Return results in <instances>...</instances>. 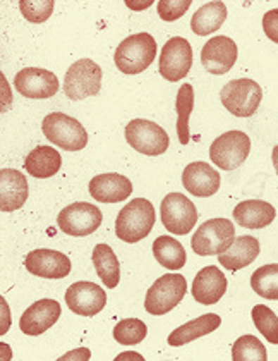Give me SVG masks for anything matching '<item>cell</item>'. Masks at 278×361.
Returning a JSON list of instances; mask_svg holds the SVG:
<instances>
[{
  "label": "cell",
  "instance_id": "5",
  "mask_svg": "<svg viewBox=\"0 0 278 361\" xmlns=\"http://www.w3.org/2000/svg\"><path fill=\"white\" fill-rule=\"evenodd\" d=\"M236 241V227L227 219H210L201 224L191 239L193 251L199 257L220 255Z\"/></svg>",
  "mask_w": 278,
  "mask_h": 361
},
{
  "label": "cell",
  "instance_id": "13",
  "mask_svg": "<svg viewBox=\"0 0 278 361\" xmlns=\"http://www.w3.org/2000/svg\"><path fill=\"white\" fill-rule=\"evenodd\" d=\"M65 303L70 312H74L76 315L95 317L107 305V293L95 282H74L65 291Z\"/></svg>",
  "mask_w": 278,
  "mask_h": 361
},
{
  "label": "cell",
  "instance_id": "2",
  "mask_svg": "<svg viewBox=\"0 0 278 361\" xmlns=\"http://www.w3.org/2000/svg\"><path fill=\"white\" fill-rule=\"evenodd\" d=\"M156 42L150 33H136L119 43L115 50L117 69L124 74H139L153 64Z\"/></svg>",
  "mask_w": 278,
  "mask_h": 361
},
{
  "label": "cell",
  "instance_id": "4",
  "mask_svg": "<svg viewBox=\"0 0 278 361\" xmlns=\"http://www.w3.org/2000/svg\"><path fill=\"white\" fill-rule=\"evenodd\" d=\"M187 293L186 277L181 274H165L156 279L146 298H144V310L150 315H165L174 310L184 300Z\"/></svg>",
  "mask_w": 278,
  "mask_h": 361
},
{
  "label": "cell",
  "instance_id": "32",
  "mask_svg": "<svg viewBox=\"0 0 278 361\" xmlns=\"http://www.w3.org/2000/svg\"><path fill=\"white\" fill-rule=\"evenodd\" d=\"M232 360L234 361H266L268 353L258 337L242 336L234 343L232 346Z\"/></svg>",
  "mask_w": 278,
  "mask_h": 361
},
{
  "label": "cell",
  "instance_id": "24",
  "mask_svg": "<svg viewBox=\"0 0 278 361\" xmlns=\"http://www.w3.org/2000/svg\"><path fill=\"white\" fill-rule=\"evenodd\" d=\"M222 319L217 315V313H206V315H201L199 319H194L187 324L181 325V327L175 329L174 332H170L168 336V344L174 348L186 346V344L193 343L194 339L203 336H208L213 331H217L220 327Z\"/></svg>",
  "mask_w": 278,
  "mask_h": 361
},
{
  "label": "cell",
  "instance_id": "22",
  "mask_svg": "<svg viewBox=\"0 0 278 361\" xmlns=\"http://www.w3.org/2000/svg\"><path fill=\"white\" fill-rule=\"evenodd\" d=\"M275 217L277 210L263 200H246L234 209V219L246 229H263L275 221Z\"/></svg>",
  "mask_w": 278,
  "mask_h": 361
},
{
  "label": "cell",
  "instance_id": "39",
  "mask_svg": "<svg viewBox=\"0 0 278 361\" xmlns=\"http://www.w3.org/2000/svg\"><path fill=\"white\" fill-rule=\"evenodd\" d=\"M124 358H136V360H143V356L138 355V353H124V355H120L117 360H124Z\"/></svg>",
  "mask_w": 278,
  "mask_h": 361
},
{
  "label": "cell",
  "instance_id": "21",
  "mask_svg": "<svg viewBox=\"0 0 278 361\" xmlns=\"http://www.w3.org/2000/svg\"><path fill=\"white\" fill-rule=\"evenodd\" d=\"M132 193V183L125 176L107 172L89 180V195L100 203H119Z\"/></svg>",
  "mask_w": 278,
  "mask_h": 361
},
{
  "label": "cell",
  "instance_id": "37",
  "mask_svg": "<svg viewBox=\"0 0 278 361\" xmlns=\"http://www.w3.org/2000/svg\"><path fill=\"white\" fill-rule=\"evenodd\" d=\"M151 4H153V0H144V2H141V0H125V6H127L129 9H132V11L148 9Z\"/></svg>",
  "mask_w": 278,
  "mask_h": 361
},
{
  "label": "cell",
  "instance_id": "19",
  "mask_svg": "<svg viewBox=\"0 0 278 361\" xmlns=\"http://www.w3.org/2000/svg\"><path fill=\"white\" fill-rule=\"evenodd\" d=\"M222 178L210 164L193 162L182 172V184L187 193L198 198H208L220 190Z\"/></svg>",
  "mask_w": 278,
  "mask_h": 361
},
{
  "label": "cell",
  "instance_id": "25",
  "mask_svg": "<svg viewBox=\"0 0 278 361\" xmlns=\"http://www.w3.org/2000/svg\"><path fill=\"white\" fill-rule=\"evenodd\" d=\"M62 167V157L56 148L40 147L33 148L25 159V169L28 174L38 179H46L56 176Z\"/></svg>",
  "mask_w": 278,
  "mask_h": 361
},
{
  "label": "cell",
  "instance_id": "10",
  "mask_svg": "<svg viewBox=\"0 0 278 361\" xmlns=\"http://www.w3.org/2000/svg\"><path fill=\"white\" fill-rule=\"evenodd\" d=\"M251 140L242 131H227L210 147L211 162L222 171H236L249 157Z\"/></svg>",
  "mask_w": 278,
  "mask_h": 361
},
{
  "label": "cell",
  "instance_id": "33",
  "mask_svg": "<svg viewBox=\"0 0 278 361\" xmlns=\"http://www.w3.org/2000/svg\"><path fill=\"white\" fill-rule=\"evenodd\" d=\"M251 317L261 336H265L268 343L278 344V317L275 312L266 305H256L251 312Z\"/></svg>",
  "mask_w": 278,
  "mask_h": 361
},
{
  "label": "cell",
  "instance_id": "16",
  "mask_svg": "<svg viewBox=\"0 0 278 361\" xmlns=\"http://www.w3.org/2000/svg\"><path fill=\"white\" fill-rule=\"evenodd\" d=\"M239 56L237 43L229 37H213L201 50V64L211 74H225L234 68Z\"/></svg>",
  "mask_w": 278,
  "mask_h": 361
},
{
  "label": "cell",
  "instance_id": "26",
  "mask_svg": "<svg viewBox=\"0 0 278 361\" xmlns=\"http://www.w3.org/2000/svg\"><path fill=\"white\" fill-rule=\"evenodd\" d=\"M227 19V7L223 2H208L196 11L191 19V30L199 37H208L222 28Z\"/></svg>",
  "mask_w": 278,
  "mask_h": 361
},
{
  "label": "cell",
  "instance_id": "27",
  "mask_svg": "<svg viewBox=\"0 0 278 361\" xmlns=\"http://www.w3.org/2000/svg\"><path fill=\"white\" fill-rule=\"evenodd\" d=\"M91 260L101 282L108 289L117 288L120 281V264L117 260L115 251L108 245H96L95 250H93Z\"/></svg>",
  "mask_w": 278,
  "mask_h": 361
},
{
  "label": "cell",
  "instance_id": "18",
  "mask_svg": "<svg viewBox=\"0 0 278 361\" xmlns=\"http://www.w3.org/2000/svg\"><path fill=\"white\" fill-rule=\"evenodd\" d=\"M227 282L225 274L222 272L218 267L210 265L205 267L198 272V276L193 281V298L199 305H217L218 301L225 296L227 291Z\"/></svg>",
  "mask_w": 278,
  "mask_h": 361
},
{
  "label": "cell",
  "instance_id": "28",
  "mask_svg": "<svg viewBox=\"0 0 278 361\" xmlns=\"http://www.w3.org/2000/svg\"><path fill=\"white\" fill-rule=\"evenodd\" d=\"M153 255L156 262L168 270L182 269L187 260L184 246L172 236L156 238L153 243Z\"/></svg>",
  "mask_w": 278,
  "mask_h": 361
},
{
  "label": "cell",
  "instance_id": "30",
  "mask_svg": "<svg viewBox=\"0 0 278 361\" xmlns=\"http://www.w3.org/2000/svg\"><path fill=\"white\" fill-rule=\"evenodd\" d=\"M251 288L258 296L265 300H278V264H268L260 267L251 276Z\"/></svg>",
  "mask_w": 278,
  "mask_h": 361
},
{
  "label": "cell",
  "instance_id": "23",
  "mask_svg": "<svg viewBox=\"0 0 278 361\" xmlns=\"http://www.w3.org/2000/svg\"><path fill=\"white\" fill-rule=\"evenodd\" d=\"M260 241L254 236H239L229 250L218 255V264L236 272L253 264L260 255Z\"/></svg>",
  "mask_w": 278,
  "mask_h": 361
},
{
  "label": "cell",
  "instance_id": "6",
  "mask_svg": "<svg viewBox=\"0 0 278 361\" xmlns=\"http://www.w3.org/2000/svg\"><path fill=\"white\" fill-rule=\"evenodd\" d=\"M101 68L91 59H80L68 69L64 78V93L70 100L95 97L101 90Z\"/></svg>",
  "mask_w": 278,
  "mask_h": 361
},
{
  "label": "cell",
  "instance_id": "34",
  "mask_svg": "<svg viewBox=\"0 0 278 361\" xmlns=\"http://www.w3.org/2000/svg\"><path fill=\"white\" fill-rule=\"evenodd\" d=\"M53 6H56L53 0H21L19 11L30 23L40 25V23H45L52 16Z\"/></svg>",
  "mask_w": 278,
  "mask_h": 361
},
{
  "label": "cell",
  "instance_id": "40",
  "mask_svg": "<svg viewBox=\"0 0 278 361\" xmlns=\"http://www.w3.org/2000/svg\"><path fill=\"white\" fill-rule=\"evenodd\" d=\"M272 159H273V167H275V171H277V176H278V145H277L275 148H273Z\"/></svg>",
  "mask_w": 278,
  "mask_h": 361
},
{
  "label": "cell",
  "instance_id": "14",
  "mask_svg": "<svg viewBox=\"0 0 278 361\" xmlns=\"http://www.w3.org/2000/svg\"><path fill=\"white\" fill-rule=\"evenodd\" d=\"M14 86L23 97L45 100V98H52L58 92V80L52 71L25 68L15 74Z\"/></svg>",
  "mask_w": 278,
  "mask_h": 361
},
{
  "label": "cell",
  "instance_id": "8",
  "mask_svg": "<svg viewBox=\"0 0 278 361\" xmlns=\"http://www.w3.org/2000/svg\"><path fill=\"white\" fill-rule=\"evenodd\" d=\"M160 217L168 233L174 236H184L189 234L198 222V209L186 195L170 193L160 205Z\"/></svg>",
  "mask_w": 278,
  "mask_h": 361
},
{
  "label": "cell",
  "instance_id": "17",
  "mask_svg": "<svg viewBox=\"0 0 278 361\" xmlns=\"http://www.w3.org/2000/svg\"><path fill=\"white\" fill-rule=\"evenodd\" d=\"M61 303L56 300H40L26 310L19 319V329L26 336H40L61 319Z\"/></svg>",
  "mask_w": 278,
  "mask_h": 361
},
{
  "label": "cell",
  "instance_id": "11",
  "mask_svg": "<svg viewBox=\"0 0 278 361\" xmlns=\"http://www.w3.org/2000/svg\"><path fill=\"white\" fill-rule=\"evenodd\" d=\"M103 222V215L96 205L86 202H76L61 210L57 224L68 236L83 238L93 234Z\"/></svg>",
  "mask_w": 278,
  "mask_h": 361
},
{
  "label": "cell",
  "instance_id": "9",
  "mask_svg": "<svg viewBox=\"0 0 278 361\" xmlns=\"http://www.w3.org/2000/svg\"><path fill=\"white\" fill-rule=\"evenodd\" d=\"M125 140L136 152L148 157L162 155L170 145L165 129L148 119H134L125 126Z\"/></svg>",
  "mask_w": 278,
  "mask_h": 361
},
{
  "label": "cell",
  "instance_id": "1",
  "mask_svg": "<svg viewBox=\"0 0 278 361\" xmlns=\"http://www.w3.org/2000/svg\"><path fill=\"white\" fill-rule=\"evenodd\" d=\"M155 219V207L151 205L150 200H131L117 215L115 236L124 243H138L150 236Z\"/></svg>",
  "mask_w": 278,
  "mask_h": 361
},
{
  "label": "cell",
  "instance_id": "20",
  "mask_svg": "<svg viewBox=\"0 0 278 361\" xmlns=\"http://www.w3.org/2000/svg\"><path fill=\"white\" fill-rule=\"evenodd\" d=\"M30 195L28 180L15 169L0 171V210L14 212L26 203Z\"/></svg>",
  "mask_w": 278,
  "mask_h": 361
},
{
  "label": "cell",
  "instance_id": "12",
  "mask_svg": "<svg viewBox=\"0 0 278 361\" xmlns=\"http://www.w3.org/2000/svg\"><path fill=\"white\" fill-rule=\"evenodd\" d=\"M193 66V49L191 43L182 37L170 38L163 45L162 54H160L158 71L167 81L177 83L184 80Z\"/></svg>",
  "mask_w": 278,
  "mask_h": 361
},
{
  "label": "cell",
  "instance_id": "15",
  "mask_svg": "<svg viewBox=\"0 0 278 361\" xmlns=\"http://www.w3.org/2000/svg\"><path fill=\"white\" fill-rule=\"evenodd\" d=\"M26 270L43 279H64L70 274V260L68 255L56 250H33L25 258Z\"/></svg>",
  "mask_w": 278,
  "mask_h": 361
},
{
  "label": "cell",
  "instance_id": "29",
  "mask_svg": "<svg viewBox=\"0 0 278 361\" xmlns=\"http://www.w3.org/2000/svg\"><path fill=\"white\" fill-rule=\"evenodd\" d=\"M194 109V88L193 85H182L179 88L175 111H177V136L182 145L189 143V116Z\"/></svg>",
  "mask_w": 278,
  "mask_h": 361
},
{
  "label": "cell",
  "instance_id": "31",
  "mask_svg": "<svg viewBox=\"0 0 278 361\" xmlns=\"http://www.w3.org/2000/svg\"><path fill=\"white\" fill-rule=\"evenodd\" d=\"M146 334V324L139 319H124L113 329V337L122 346H136V344L143 343Z\"/></svg>",
  "mask_w": 278,
  "mask_h": 361
},
{
  "label": "cell",
  "instance_id": "7",
  "mask_svg": "<svg viewBox=\"0 0 278 361\" xmlns=\"http://www.w3.org/2000/svg\"><path fill=\"white\" fill-rule=\"evenodd\" d=\"M220 98L230 114L237 117H251L260 107L263 90L256 81L241 78V80L229 81L223 86Z\"/></svg>",
  "mask_w": 278,
  "mask_h": 361
},
{
  "label": "cell",
  "instance_id": "38",
  "mask_svg": "<svg viewBox=\"0 0 278 361\" xmlns=\"http://www.w3.org/2000/svg\"><path fill=\"white\" fill-rule=\"evenodd\" d=\"M89 356H91V353L88 351V349L81 348L77 349V351H72V353H68V355L64 356L62 360H69V358H80V360H89Z\"/></svg>",
  "mask_w": 278,
  "mask_h": 361
},
{
  "label": "cell",
  "instance_id": "3",
  "mask_svg": "<svg viewBox=\"0 0 278 361\" xmlns=\"http://www.w3.org/2000/svg\"><path fill=\"white\" fill-rule=\"evenodd\" d=\"M42 131L46 140L61 147L62 150L80 152L88 145V133L74 117L62 112H53L43 119Z\"/></svg>",
  "mask_w": 278,
  "mask_h": 361
},
{
  "label": "cell",
  "instance_id": "35",
  "mask_svg": "<svg viewBox=\"0 0 278 361\" xmlns=\"http://www.w3.org/2000/svg\"><path fill=\"white\" fill-rule=\"evenodd\" d=\"M191 4H193L191 0H160V2L156 4V9H158L160 18H162L163 21L172 23L181 19L182 16L187 13Z\"/></svg>",
  "mask_w": 278,
  "mask_h": 361
},
{
  "label": "cell",
  "instance_id": "36",
  "mask_svg": "<svg viewBox=\"0 0 278 361\" xmlns=\"http://www.w3.org/2000/svg\"><path fill=\"white\" fill-rule=\"evenodd\" d=\"M263 30L270 40L273 43H278V9L268 11L263 16Z\"/></svg>",
  "mask_w": 278,
  "mask_h": 361
}]
</instances>
